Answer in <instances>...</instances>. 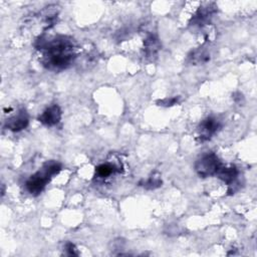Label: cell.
Returning a JSON list of instances; mask_svg holds the SVG:
<instances>
[{
    "label": "cell",
    "instance_id": "cell-1",
    "mask_svg": "<svg viewBox=\"0 0 257 257\" xmlns=\"http://www.w3.org/2000/svg\"><path fill=\"white\" fill-rule=\"evenodd\" d=\"M35 47L42 52V65L52 71L66 69L76 58L75 42L69 36L57 35L51 39L40 36L35 41Z\"/></svg>",
    "mask_w": 257,
    "mask_h": 257
},
{
    "label": "cell",
    "instance_id": "cell-2",
    "mask_svg": "<svg viewBox=\"0 0 257 257\" xmlns=\"http://www.w3.org/2000/svg\"><path fill=\"white\" fill-rule=\"evenodd\" d=\"M61 171L60 163L56 161L46 162L42 168L31 175L25 183L26 191L32 196H38L50 182V180Z\"/></svg>",
    "mask_w": 257,
    "mask_h": 257
},
{
    "label": "cell",
    "instance_id": "cell-3",
    "mask_svg": "<svg viewBox=\"0 0 257 257\" xmlns=\"http://www.w3.org/2000/svg\"><path fill=\"white\" fill-rule=\"evenodd\" d=\"M222 163L218 156L214 153L204 154L195 163V171L200 178H208L216 176Z\"/></svg>",
    "mask_w": 257,
    "mask_h": 257
},
{
    "label": "cell",
    "instance_id": "cell-4",
    "mask_svg": "<svg viewBox=\"0 0 257 257\" xmlns=\"http://www.w3.org/2000/svg\"><path fill=\"white\" fill-rule=\"evenodd\" d=\"M216 12V7L213 3H207L205 6L198 8L196 13L191 18L189 25L197 28H202L205 25L209 24L213 15Z\"/></svg>",
    "mask_w": 257,
    "mask_h": 257
},
{
    "label": "cell",
    "instance_id": "cell-5",
    "mask_svg": "<svg viewBox=\"0 0 257 257\" xmlns=\"http://www.w3.org/2000/svg\"><path fill=\"white\" fill-rule=\"evenodd\" d=\"M221 127V123L215 116H207L198 125L199 141L201 143L209 141Z\"/></svg>",
    "mask_w": 257,
    "mask_h": 257
},
{
    "label": "cell",
    "instance_id": "cell-6",
    "mask_svg": "<svg viewBox=\"0 0 257 257\" xmlns=\"http://www.w3.org/2000/svg\"><path fill=\"white\" fill-rule=\"evenodd\" d=\"M62 111L60 106L58 104H52L46 107L42 111V113L37 117V119L45 126H53L60 121Z\"/></svg>",
    "mask_w": 257,
    "mask_h": 257
},
{
    "label": "cell",
    "instance_id": "cell-7",
    "mask_svg": "<svg viewBox=\"0 0 257 257\" xmlns=\"http://www.w3.org/2000/svg\"><path fill=\"white\" fill-rule=\"evenodd\" d=\"M29 123L28 113L24 108L18 110V112L5 120V127L11 132L17 133L27 127Z\"/></svg>",
    "mask_w": 257,
    "mask_h": 257
},
{
    "label": "cell",
    "instance_id": "cell-8",
    "mask_svg": "<svg viewBox=\"0 0 257 257\" xmlns=\"http://www.w3.org/2000/svg\"><path fill=\"white\" fill-rule=\"evenodd\" d=\"M211 58L209 48L205 45H202L192 51L187 55L186 61L192 65H201L207 63Z\"/></svg>",
    "mask_w": 257,
    "mask_h": 257
},
{
    "label": "cell",
    "instance_id": "cell-9",
    "mask_svg": "<svg viewBox=\"0 0 257 257\" xmlns=\"http://www.w3.org/2000/svg\"><path fill=\"white\" fill-rule=\"evenodd\" d=\"M161 49V42L155 33H149L144 39V54L146 57L152 58L157 55Z\"/></svg>",
    "mask_w": 257,
    "mask_h": 257
},
{
    "label": "cell",
    "instance_id": "cell-10",
    "mask_svg": "<svg viewBox=\"0 0 257 257\" xmlns=\"http://www.w3.org/2000/svg\"><path fill=\"white\" fill-rule=\"evenodd\" d=\"M239 175V171L235 166H230V167H224L223 165L219 169L218 173L216 176L222 180L224 183H226L229 188L233 186V184L236 182L237 178Z\"/></svg>",
    "mask_w": 257,
    "mask_h": 257
},
{
    "label": "cell",
    "instance_id": "cell-11",
    "mask_svg": "<svg viewBox=\"0 0 257 257\" xmlns=\"http://www.w3.org/2000/svg\"><path fill=\"white\" fill-rule=\"evenodd\" d=\"M118 172H120V170L115 165L111 163H103L95 168V177L99 179H105Z\"/></svg>",
    "mask_w": 257,
    "mask_h": 257
},
{
    "label": "cell",
    "instance_id": "cell-12",
    "mask_svg": "<svg viewBox=\"0 0 257 257\" xmlns=\"http://www.w3.org/2000/svg\"><path fill=\"white\" fill-rule=\"evenodd\" d=\"M163 181L161 178V174L158 172H154L147 180H141L139 185L144 187L147 190H155L162 186Z\"/></svg>",
    "mask_w": 257,
    "mask_h": 257
},
{
    "label": "cell",
    "instance_id": "cell-13",
    "mask_svg": "<svg viewBox=\"0 0 257 257\" xmlns=\"http://www.w3.org/2000/svg\"><path fill=\"white\" fill-rule=\"evenodd\" d=\"M181 96H172V97H165L163 99H158L157 100V105L159 106H164V107H171L173 105H176L180 102Z\"/></svg>",
    "mask_w": 257,
    "mask_h": 257
},
{
    "label": "cell",
    "instance_id": "cell-14",
    "mask_svg": "<svg viewBox=\"0 0 257 257\" xmlns=\"http://www.w3.org/2000/svg\"><path fill=\"white\" fill-rule=\"evenodd\" d=\"M64 249H65V254L68 256H78V252L77 249L75 247V245L71 242H66L64 245Z\"/></svg>",
    "mask_w": 257,
    "mask_h": 257
},
{
    "label": "cell",
    "instance_id": "cell-15",
    "mask_svg": "<svg viewBox=\"0 0 257 257\" xmlns=\"http://www.w3.org/2000/svg\"><path fill=\"white\" fill-rule=\"evenodd\" d=\"M232 97H233L234 101L237 102V103H239V104L244 101V96H243V94H242L241 92H239V91L234 92V93L232 94Z\"/></svg>",
    "mask_w": 257,
    "mask_h": 257
}]
</instances>
